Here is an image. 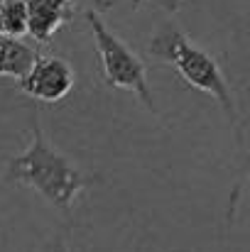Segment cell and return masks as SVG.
Wrapping results in <instances>:
<instances>
[{
  "instance_id": "6da1fadb",
  "label": "cell",
  "mask_w": 250,
  "mask_h": 252,
  "mask_svg": "<svg viewBox=\"0 0 250 252\" xmlns=\"http://www.w3.org/2000/svg\"><path fill=\"white\" fill-rule=\"evenodd\" d=\"M5 179L35 189L42 198H47V203H52L54 208H59L64 213L71 211L76 196L83 189L96 181L91 174L79 169L69 157H64L59 150H54L47 142V137L37 123V115L32 120L30 147L22 155L10 159Z\"/></svg>"
},
{
  "instance_id": "7a4b0ae2",
  "label": "cell",
  "mask_w": 250,
  "mask_h": 252,
  "mask_svg": "<svg viewBox=\"0 0 250 252\" xmlns=\"http://www.w3.org/2000/svg\"><path fill=\"white\" fill-rule=\"evenodd\" d=\"M150 54L162 59L169 66H174L177 74L191 88L214 95L218 100V105L223 108L226 118L231 123H238L233 91L226 81L218 62L211 54H206L204 49H199L179 27L165 25L162 30H157L150 39Z\"/></svg>"
},
{
  "instance_id": "3957f363",
  "label": "cell",
  "mask_w": 250,
  "mask_h": 252,
  "mask_svg": "<svg viewBox=\"0 0 250 252\" xmlns=\"http://www.w3.org/2000/svg\"><path fill=\"white\" fill-rule=\"evenodd\" d=\"M93 34V44L101 59V74L103 81L110 88H123L130 91L140 98V103L155 113V95L147 84V69L145 62L103 22V17L96 10H86L83 12Z\"/></svg>"
},
{
  "instance_id": "277c9868",
  "label": "cell",
  "mask_w": 250,
  "mask_h": 252,
  "mask_svg": "<svg viewBox=\"0 0 250 252\" xmlns=\"http://www.w3.org/2000/svg\"><path fill=\"white\" fill-rule=\"evenodd\" d=\"M76 84V74L62 57H37L30 74L20 81V91L42 103L64 100Z\"/></svg>"
},
{
  "instance_id": "5b68a950",
  "label": "cell",
  "mask_w": 250,
  "mask_h": 252,
  "mask_svg": "<svg viewBox=\"0 0 250 252\" xmlns=\"http://www.w3.org/2000/svg\"><path fill=\"white\" fill-rule=\"evenodd\" d=\"M27 2V34L37 44H47L59 27L71 17V2L67 0H25Z\"/></svg>"
},
{
  "instance_id": "8992f818",
  "label": "cell",
  "mask_w": 250,
  "mask_h": 252,
  "mask_svg": "<svg viewBox=\"0 0 250 252\" xmlns=\"http://www.w3.org/2000/svg\"><path fill=\"white\" fill-rule=\"evenodd\" d=\"M37 62V52L17 37L0 34V76L22 81Z\"/></svg>"
},
{
  "instance_id": "52a82bcc",
  "label": "cell",
  "mask_w": 250,
  "mask_h": 252,
  "mask_svg": "<svg viewBox=\"0 0 250 252\" xmlns=\"http://www.w3.org/2000/svg\"><path fill=\"white\" fill-rule=\"evenodd\" d=\"M0 34L17 37V39L27 34V2L25 0L0 2Z\"/></svg>"
},
{
  "instance_id": "ba28073f",
  "label": "cell",
  "mask_w": 250,
  "mask_h": 252,
  "mask_svg": "<svg viewBox=\"0 0 250 252\" xmlns=\"http://www.w3.org/2000/svg\"><path fill=\"white\" fill-rule=\"evenodd\" d=\"M181 2H184V0H162V7H165L167 12H177V10L181 7Z\"/></svg>"
},
{
  "instance_id": "9c48e42d",
  "label": "cell",
  "mask_w": 250,
  "mask_h": 252,
  "mask_svg": "<svg viewBox=\"0 0 250 252\" xmlns=\"http://www.w3.org/2000/svg\"><path fill=\"white\" fill-rule=\"evenodd\" d=\"M130 2H133V10H138V7H143L145 0H130Z\"/></svg>"
},
{
  "instance_id": "30bf717a",
  "label": "cell",
  "mask_w": 250,
  "mask_h": 252,
  "mask_svg": "<svg viewBox=\"0 0 250 252\" xmlns=\"http://www.w3.org/2000/svg\"><path fill=\"white\" fill-rule=\"evenodd\" d=\"M54 252H64V243H62V240H59V243L54 245Z\"/></svg>"
},
{
  "instance_id": "8fae6325",
  "label": "cell",
  "mask_w": 250,
  "mask_h": 252,
  "mask_svg": "<svg viewBox=\"0 0 250 252\" xmlns=\"http://www.w3.org/2000/svg\"><path fill=\"white\" fill-rule=\"evenodd\" d=\"M67 2H74V0H67Z\"/></svg>"
},
{
  "instance_id": "7c38bea8",
  "label": "cell",
  "mask_w": 250,
  "mask_h": 252,
  "mask_svg": "<svg viewBox=\"0 0 250 252\" xmlns=\"http://www.w3.org/2000/svg\"><path fill=\"white\" fill-rule=\"evenodd\" d=\"M0 2H5V0H0Z\"/></svg>"
}]
</instances>
